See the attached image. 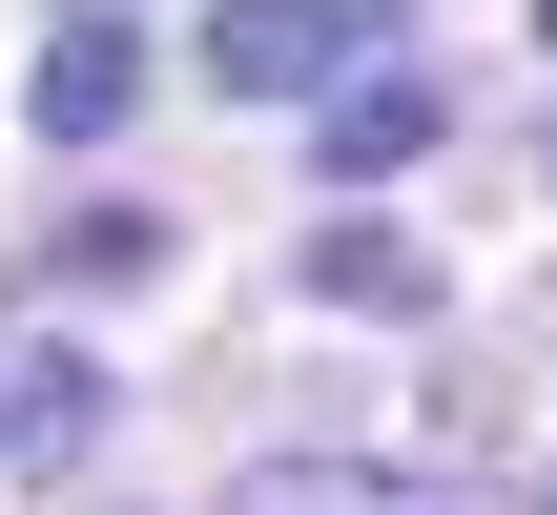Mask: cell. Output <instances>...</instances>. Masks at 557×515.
I'll list each match as a JSON object with an SVG mask.
<instances>
[{
	"instance_id": "obj_6",
	"label": "cell",
	"mask_w": 557,
	"mask_h": 515,
	"mask_svg": "<svg viewBox=\"0 0 557 515\" xmlns=\"http://www.w3.org/2000/svg\"><path fill=\"white\" fill-rule=\"evenodd\" d=\"M207 515H413V495H393L372 454H248V475H227Z\"/></svg>"
},
{
	"instance_id": "obj_1",
	"label": "cell",
	"mask_w": 557,
	"mask_h": 515,
	"mask_svg": "<svg viewBox=\"0 0 557 515\" xmlns=\"http://www.w3.org/2000/svg\"><path fill=\"white\" fill-rule=\"evenodd\" d=\"M207 83L227 103H331L351 83V0H227L207 21Z\"/></svg>"
},
{
	"instance_id": "obj_7",
	"label": "cell",
	"mask_w": 557,
	"mask_h": 515,
	"mask_svg": "<svg viewBox=\"0 0 557 515\" xmlns=\"http://www.w3.org/2000/svg\"><path fill=\"white\" fill-rule=\"evenodd\" d=\"M62 268H83V289H124V268H165V227H145V206H83V227H62Z\"/></svg>"
},
{
	"instance_id": "obj_8",
	"label": "cell",
	"mask_w": 557,
	"mask_h": 515,
	"mask_svg": "<svg viewBox=\"0 0 557 515\" xmlns=\"http://www.w3.org/2000/svg\"><path fill=\"white\" fill-rule=\"evenodd\" d=\"M537 515H557V475H537Z\"/></svg>"
},
{
	"instance_id": "obj_2",
	"label": "cell",
	"mask_w": 557,
	"mask_h": 515,
	"mask_svg": "<svg viewBox=\"0 0 557 515\" xmlns=\"http://www.w3.org/2000/svg\"><path fill=\"white\" fill-rule=\"evenodd\" d=\"M103 413H124V372H103V351H21V372H0V475H83V454H103Z\"/></svg>"
},
{
	"instance_id": "obj_4",
	"label": "cell",
	"mask_w": 557,
	"mask_h": 515,
	"mask_svg": "<svg viewBox=\"0 0 557 515\" xmlns=\"http://www.w3.org/2000/svg\"><path fill=\"white\" fill-rule=\"evenodd\" d=\"M310 145H331V186H393V165L434 145V83H331V103H310Z\"/></svg>"
},
{
	"instance_id": "obj_5",
	"label": "cell",
	"mask_w": 557,
	"mask_h": 515,
	"mask_svg": "<svg viewBox=\"0 0 557 515\" xmlns=\"http://www.w3.org/2000/svg\"><path fill=\"white\" fill-rule=\"evenodd\" d=\"M310 310H434V248H413V227H351V206H331V227H310Z\"/></svg>"
},
{
	"instance_id": "obj_9",
	"label": "cell",
	"mask_w": 557,
	"mask_h": 515,
	"mask_svg": "<svg viewBox=\"0 0 557 515\" xmlns=\"http://www.w3.org/2000/svg\"><path fill=\"white\" fill-rule=\"evenodd\" d=\"M537 41H557V21H537Z\"/></svg>"
},
{
	"instance_id": "obj_3",
	"label": "cell",
	"mask_w": 557,
	"mask_h": 515,
	"mask_svg": "<svg viewBox=\"0 0 557 515\" xmlns=\"http://www.w3.org/2000/svg\"><path fill=\"white\" fill-rule=\"evenodd\" d=\"M124 103H145V41H124V21L83 0V21L41 41V83H21V124H41V145H124Z\"/></svg>"
}]
</instances>
